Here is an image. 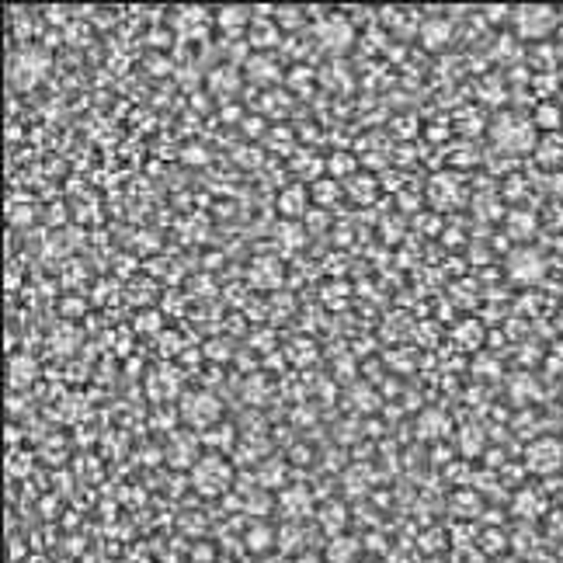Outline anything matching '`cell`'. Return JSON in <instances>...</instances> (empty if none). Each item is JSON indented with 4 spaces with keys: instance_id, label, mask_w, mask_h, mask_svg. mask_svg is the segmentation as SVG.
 I'll return each mask as SVG.
<instances>
[{
    "instance_id": "obj_1",
    "label": "cell",
    "mask_w": 563,
    "mask_h": 563,
    "mask_svg": "<svg viewBox=\"0 0 563 563\" xmlns=\"http://www.w3.org/2000/svg\"><path fill=\"white\" fill-rule=\"evenodd\" d=\"M11 369H14V382H28V379H31V369H35V365H31L28 358H18V362H14Z\"/></svg>"
},
{
    "instance_id": "obj_2",
    "label": "cell",
    "mask_w": 563,
    "mask_h": 563,
    "mask_svg": "<svg viewBox=\"0 0 563 563\" xmlns=\"http://www.w3.org/2000/svg\"><path fill=\"white\" fill-rule=\"evenodd\" d=\"M557 118H560V111H557V108H542V111H536V122L542 126V129H553V126H557Z\"/></svg>"
},
{
    "instance_id": "obj_3",
    "label": "cell",
    "mask_w": 563,
    "mask_h": 563,
    "mask_svg": "<svg viewBox=\"0 0 563 563\" xmlns=\"http://www.w3.org/2000/svg\"><path fill=\"white\" fill-rule=\"evenodd\" d=\"M355 557V542H338L334 546V560H351Z\"/></svg>"
}]
</instances>
